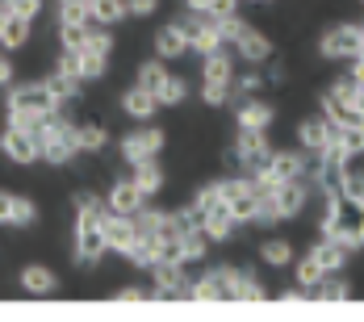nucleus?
<instances>
[{
    "instance_id": "obj_7",
    "label": "nucleus",
    "mask_w": 364,
    "mask_h": 322,
    "mask_svg": "<svg viewBox=\"0 0 364 322\" xmlns=\"http://www.w3.org/2000/svg\"><path fill=\"white\" fill-rule=\"evenodd\" d=\"M176 26H181V34H184V42H188V50H197V55H210V50L226 46V42L218 38V30H214V21H210V13H197V9H188Z\"/></svg>"
},
{
    "instance_id": "obj_44",
    "label": "nucleus",
    "mask_w": 364,
    "mask_h": 322,
    "mask_svg": "<svg viewBox=\"0 0 364 322\" xmlns=\"http://www.w3.org/2000/svg\"><path fill=\"white\" fill-rule=\"evenodd\" d=\"M264 84H268V80H264L259 72H247V75H239V80L230 84V92H235L239 101H247V97H255V92H259Z\"/></svg>"
},
{
    "instance_id": "obj_51",
    "label": "nucleus",
    "mask_w": 364,
    "mask_h": 322,
    "mask_svg": "<svg viewBox=\"0 0 364 322\" xmlns=\"http://www.w3.org/2000/svg\"><path fill=\"white\" fill-rule=\"evenodd\" d=\"M126 9H130V17H151L159 9V0H126Z\"/></svg>"
},
{
    "instance_id": "obj_25",
    "label": "nucleus",
    "mask_w": 364,
    "mask_h": 322,
    "mask_svg": "<svg viewBox=\"0 0 364 322\" xmlns=\"http://www.w3.org/2000/svg\"><path fill=\"white\" fill-rule=\"evenodd\" d=\"M21 289H26L30 297H50V293L59 289V277H55L50 268H42V264H30V268L21 272Z\"/></svg>"
},
{
    "instance_id": "obj_28",
    "label": "nucleus",
    "mask_w": 364,
    "mask_h": 322,
    "mask_svg": "<svg viewBox=\"0 0 364 322\" xmlns=\"http://www.w3.org/2000/svg\"><path fill=\"white\" fill-rule=\"evenodd\" d=\"M72 134H75L80 151H101V146L109 143V134H105L101 122H72Z\"/></svg>"
},
{
    "instance_id": "obj_5",
    "label": "nucleus",
    "mask_w": 364,
    "mask_h": 322,
    "mask_svg": "<svg viewBox=\"0 0 364 322\" xmlns=\"http://www.w3.org/2000/svg\"><path fill=\"white\" fill-rule=\"evenodd\" d=\"M364 50V34H360V21L352 26H331V30H323V38H318V55L323 59H331V63H348V59H356Z\"/></svg>"
},
{
    "instance_id": "obj_30",
    "label": "nucleus",
    "mask_w": 364,
    "mask_h": 322,
    "mask_svg": "<svg viewBox=\"0 0 364 322\" xmlns=\"http://www.w3.org/2000/svg\"><path fill=\"white\" fill-rule=\"evenodd\" d=\"M310 297H314V301H352V285H348L339 272H327Z\"/></svg>"
},
{
    "instance_id": "obj_17",
    "label": "nucleus",
    "mask_w": 364,
    "mask_h": 322,
    "mask_svg": "<svg viewBox=\"0 0 364 322\" xmlns=\"http://www.w3.org/2000/svg\"><path fill=\"white\" fill-rule=\"evenodd\" d=\"M268 289L243 268H226V301H264Z\"/></svg>"
},
{
    "instance_id": "obj_16",
    "label": "nucleus",
    "mask_w": 364,
    "mask_h": 322,
    "mask_svg": "<svg viewBox=\"0 0 364 322\" xmlns=\"http://www.w3.org/2000/svg\"><path fill=\"white\" fill-rule=\"evenodd\" d=\"M230 46H235V50H239L252 68H259V63H268V59H272V42L259 34V30H252L247 21H243V30L235 34V42H230Z\"/></svg>"
},
{
    "instance_id": "obj_49",
    "label": "nucleus",
    "mask_w": 364,
    "mask_h": 322,
    "mask_svg": "<svg viewBox=\"0 0 364 322\" xmlns=\"http://www.w3.org/2000/svg\"><path fill=\"white\" fill-rule=\"evenodd\" d=\"M343 193H348L352 201H364V172H352V168H348V180H343Z\"/></svg>"
},
{
    "instance_id": "obj_27",
    "label": "nucleus",
    "mask_w": 364,
    "mask_h": 322,
    "mask_svg": "<svg viewBox=\"0 0 364 322\" xmlns=\"http://www.w3.org/2000/svg\"><path fill=\"white\" fill-rule=\"evenodd\" d=\"M201 75H205V84H235V68H230V55L226 50H210L205 55V68H201Z\"/></svg>"
},
{
    "instance_id": "obj_8",
    "label": "nucleus",
    "mask_w": 364,
    "mask_h": 322,
    "mask_svg": "<svg viewBox=\"0 0 364 322\" xmlns=\"http://www.w3.org/2000/svg\"><path fill=\"white\" fill-rule=\"evenodd\" d=\"M105 251H109V243H105L101 218H80L75 222V264L80 268H92Z\"/></svg>"
},
{
    "instance_id": "obj_56",
    "label": "nucleus",
    "mask_w": 364,
    "mask_h": 322,
    "mask_svg": "<svg viewBox=\"0 0 364 322\" xmlns=\"http://www.w3.org/2000/svg\"><path fill=\"white\" fill-rule=\"evenodd\" d=\"M252 4H272V0H252Z\"/></svg>"
},
{
    "instance_id": "obj_55",
    "label": "nucleus",
    "mask_w": 364,
    "mask_h": 322,
    "mask_svg": "<svg viewBox=\"0 0 364 322\" xmlns=\"http://www.w3.org/2000/svg\"><path fill=\"white\" fill-rule=\"evenodd\" d=\"M184 9H197V13H205V9H210V0H184Z\"/></svg>"
},
{
    "instance_id": "obj_12",
    "label": "nucleus",
    "mask_w": 364,
    "mask_h": 322,
    "mask_svg": "<svg viewBox=\"0 0 364 322\" xmlns=\"http://www.w3.org/2000/svg\"><path fill=\"white\" fill-rule=\"evenodd\" d=\"M188 285H193V281L184 277L181 259H159V264H155V289H146V293L159 297V301H164V297H188Z\"/></svg>"
},
{
    "instance_id": "obj_15",
    "label": "nucleus",
    "mask_w": 364,
    "mask_h": 322,
    "mask_svg": "<svg viewBox=\"0 0 364 322\" xmlns=\"http://www.w3.org/2000/svg\"><path fill=\"white\" fill-rule=\"evenodd\" d=\"M272 197H277L281 218L289 222V218H297L301 210H306V201H310V180H285V184L272 188Z\"/></svg>"
},
{
    "instance_id": "obj_52",
    "label": "nucleus",
    "mask_w": 364,
    "mask_h": 322,
    "mask_svg": "<svg viewBox=\"0 0 364 322\" xmlns=\"http://www.w3.org/2000/svg\"><path fill=\"white\" fill-rule=\"evenodd\" d=\"M205 13H214V17H230V13H239V0H210Z\"/></svg>"
},
{
    "instance_id": "obj_31",
    "label": "nucleus",
    "mask_w": 364,
    "mask_h": 322,
    "mask_svg": "<svg viewBox=\"0 0 364 322\" xmlns=\"http://www.w3.org/2000/svg\"><path fill=\"white\" fill-rule=\"evenodd\" d=\"M130 17V9H126V0H92V26H117V21H126Z\"/></svg>"
},
{
    "instance_id": "obj_10",
    "label": "nucleus",
    "mask_w": 364,
    "mask_h": 322,
    "mask_svg": "<svg viewBox=\"0 0 364 322\" xmlns=\"http://www.w3.org/2000/svg\"><path fill=\"white\" fill-rule=\"evenodd\" d=\"M0 155L9 159V163H34L42 159V146H38V130H26V126H9L4 134H0Z\"/></svg>"
},
{
    "instance_id": "obj_13",
    "label": "nucleus",
    "mask_w": 364,
    "mask_h": 322,
    "mask_svg": "<svg viewBox=\"0 0 364 322\" xmlns=\"http://www.w3.org/2000/svg\"><path fill=\"white\" fill-rule=\"evenodd\" d=\"M335 139V122H331L327 113H314V117H306L301 126H297V143L306 155H323Z\"/></svg>"
},
{
    "instance_id": "obj_42",
    "label": "nucleus",
    "mask_w": 364,
    "mask_h": 322,
    "mask_svg": "<svg viewBox=\"0 0 364 322\" xmlns=\"http://www.w3.org/2000/svg\"><path fill=\"white\" fill-rule=\"evenodd\" d=\"M168 80V72H164V59H146L143 68H139V84L143 88H151V92H159V84Z\"/></svg>"
},
{
    "instance_id": "obj_33",
    "label": "nucleus",
    "mask_w": 364,
    "mask_h": 322,
    "mask_svg": "<svg viewBox=\"0 0 364 322\" xmlns=\"http://www.w3.org/2000/svg\"><path fill=\"white\" fill-rule=\"evenodd\" d=\"M205 247H210V239H205L201 226H197V230H184L181 235V264H197V259H205Z\"/></svg>"
},
{
    "instance_id": "obj_40",
    "label": "nucleus",
    "mask_w": 364,
    "mask_h": 322,
    "mask_svg": "<svg viewBox=\"0 0 364 322\" xmlns=\"http://www.w3.org/2000/svg\"><path fill=\"white\" fill-rule=\"evenodd\" d=\"M159 105H184V97H188V84H184L181 75H168L164 84H159Z\"/></svg>"
},
{
    "instance_id": "obj_11",
    "label": "nucleus",
    "mask_w": 364,
    "mask_h": 322,
    "mask_svg": "<svg viewBox=\"0 0 364 322\" xmlns=\"http://www.w3.org/2000/svg\"><path fill=\"white\" fill-rule=\"evenodd\" d=\"M164 151V130L159 126H139L134 134H126L122 139V159L134 168V163H146V159H155Z\"/></svg>"
},
{
    "instance_id": "obj_50",
    "label": "nucleus",
    "mask_w": 364,
    "mask_h": 322,
    "mask_svg": "<svg viewBox=\"0 0 364 322\" xmlns=\"http://www.w3.org/2000/svg\"><path fill=\"white\" fill-rule=\"evenodd\" d=\"M117 301H151V293L143 285H122L117 289Z\"/></svg>"
},
{
    "instance_id": "obj_1",
    "label": "nucleus",
    "mask_w": 364,
    "mask_h": 322,
    "mask_svg": "<svg viewBox=\"0 0 364 322\" xmlns=\"http://www.w3.org/2000/svg\"><path fill=\"white\" fill-rule=\"evenodd\" d=\"M9 126H26V130H38L50 113H59L63 101L46 88V80L42 84H21V88H9Z\"/></svg>"
},
{
    "instance_id": "obj_32",
    "label": "nucleus",
    "mask_w": 364,
    "mask_h": 322,
    "mask_svg": "<svg viewBox=\"0 0 364 322\" xmlns=\"http://www.w3.org/2000/svg\"><path fill=\"white\" fill-rule=\"evenodd\" d=\"M134 184H139V193L143 197H155L159 188H164V172H159V163L155 159H146V163H134Z\"/></svg>"
},
{
    "instance_id": "obj_47",
    "label": "nucleus",
    "mask_w": 364,
    "mask_h": 322,
    "mask_svg": "<svg viewBox=\"0 0 364 322\" xmlns=\"http://www.w3.org/2000/svg\"><path fill=\"white\" fill-rule=\"evenodd\" d=\"M201 101L210 109L226 105V101H230V84H201Z\"/></svg>"
},
{
    "instance_id": "obj_22",
    "label": "nucleus",
    "mask_w": 364,
    "mask_h": 322,
    "mask_svg": "<svg viewBox=\"0 0 364 322\" xmlns=\"http://www.w3.org/2000/svg\"><path fill=\"white\" fill-rule=\"evenodd\" d=\"M188 297L193 301H226V268H214L201 281H193L188 285Z\"/></svg>"
},
{
    "instance_id": "obj_54",
    "label": "nucleus",
    "mask_w": 364,
    "mask_h": 322,
    "mask_svg": "<svg viewBox=\"0 0 364 322\" xmlns=\"http://www.w3.org/2000/svg\"><path fill=\"white\" fill-rule=\"evenodd\" d=\"M4 84H13V63H9V55H0V88Z\"/></svg>"
},
{
    "instance_id": "obj_45",
    "label": "nucleus",
    "mask_w": 364,
    "mask_h": 322,
    "mask_svg": "<svg viewBox=\"0 0 364 322\" xmlns=\"http://www.w3.org/2000/svg\"><path fill=\"white\" fill-rule=\"evenodd\" d=\"M38 222V205L30 197H13V226H34Z\"/></svg>"
},
{
    "instance_id": "obj_39",
    "label": "nucleus",
    "mask_w": 364,
    "mask_h": 322,
    "mask_svg": "<svg viewBox=\"0 0 364 322\" xmlns=\"http://www.w3.org/2000/svg\"><path fill=\"white\" fill-rule=\"evenodd\" d=\"M80 72H84V80H101V75L109 72V55H101V50H80Z\"/></svg>"
},
{
    "instance_id": "obj_9",
    "label": "nucleus",
    "mask_w": 364,
    "mask_h": 322,
    "mask_svg": "<svg viewBox=\"0 0 364 322\" xmlns=\"http://www.w3.org/2000/svg\"><path fill=\"white\" fill-rule=\"evenodd\" d=\"M222 197H226V210L235 222H255V180L252 176H235V180H218Z\"/></svg>"
},
{
    "instance_id": "obj_3",
    "label": "nucleus",
    "mask_w": 364,
    "mask_h": 322,
    "mask_svg": "<svg viewBox=\"0 0 364 322\" xmlns=\"http://www.w3.org/2000/svg\"><path fill=\"white\" fill-rule=\"evenodd\" d=\"M38 146H42V159L46 163H72L75 155H80V146H75V134H72V117H63V109L59 113H50L42 126H38Z\"/></svg>"
},
{
    "instance_id": "obj_21",
    "label": "nucleus",
    "mask_w": 364,
    "mask_h": 322,
    "mask_svg": "<svg viewBox=\"0 0 364 322\" xmlns=\"http://www.w3.org/2000/svg\"><path fill=\"white\" fill-rule=\"evenodd\" d=\"M272 117H277V109L268 105V101H255V97H247L243 105H239V130H268L272 126Z\"/></svg>"
},
{
    "instance_id": "obj_48",
    "label": "nucleus",
    "mask_w": 364,
    "mask_h": 322,
    "mask_svg": "<svg viewBox=\"0 0 364 322\" xmlns=\"http://www.w3.org/2000/svg\"><path fill=\"white\" fill-rule=\"evenodd\" d=\"M0 9L21 13V17H30V21H34L38 13H42V0H0Z\"/></svg>"
},
{
    "instance_id": "obj_26",
    "label": "nucleus",
    "mask_w": 364,
    "mask_h": 322,
    "mask_svg": "<svg viewBox=\"0 0 364 322\" xmlns=\"http://www.w3.org/2000/svg\"><path fill=\"white\" fill-rule=\"evenodd\" d=\"M26 42H30V17L4 13V21H0V46H4V50H17V46H26Z\"/></svg>"
},
{
    "instance_id": "obj_46",
    "label": "nucleus",
    "mask_w": 364,
    "mask_h": 322,
    "mask_svg": "<svg viewBox=\"0 0 364 322\" xmlns=\"http://www.w3.org/2000/svg\"><path fill=\"white\" fill-rule=\"evenodd\" d=\"M84 46H88V50H101V55H109V50H113V30H109V26H92ZM84 46H80V50H84Z\"/></svg>"
},
{
    "instance_id": "obj_18",
    "label": "nucleus",
    "mask_w": 364,
    "mask_h": 322,
    "mask_svg": "<svg viewBox=\"0 0 364 322\" xmlns=\"http://www.w3.org/2000/svg\"><path fill=\"white\" fill-rule=\"evenodd\" d=\"M155 109H159V97H155L151 88H143V84L126 88V97H122V113H126V117H134V122H151Z\"/></svg>"
},
{
    "instance_id": "obj_14",
    "label": "nucleus",
    "mask_w": 364,
    "mask_h": 322,
    "mask_svg": "<svg viewBox=\"0 0 364 322\" xmlns=\"http://www.w3.org/2000/svg\"><path fill=\"white\" fill-rule=\"evenodd\" d=\"M101 230H105V243H109V251H117V255H126V247L139 239L134 214H117V210H105V214H101Z\"/></svg>"
},
{
    "instance_id": "obj_41",
    "label": "nucleus",
    "mask_w": 364,
    "mask_h": 322,
    "mask_svg": "<svg viewBox=\"0 0 364 322\" xmlns=\"http://www.w3.org/2000/svg\"><path fill=\"white\" fill-rule=\"evenodd\" d=\"M59 21H92V0H59Z\"/></svg>"
},
{
    "instance_id": "obj_43",
    "label": "nucleus",
    "mask_w": 364,
    "mask_h": 322,
    "mask_svg": "<svg viewBox=\"0 0 364 322\" xmlns=\"http://www.w3.org/2000/svg\"><path fill=\"white\" fill-rule=\"evenodd\" d=\"M105 210H109V205H105L97 193H88V188H84V193H75V214H80V218H101Z\"/></svg>"
},
{
    "instance_id": "obj_6",
    "label": "nucleus",
    "mask_w": 364,
    "mask_h": 322,
    "mask_svg": "<svg viewBox=\"0 0 364 322\" xmlns=\"http://www.w3.org/2000/svg\"><path fill=\"white\" fill-rule=\"evenodd\" d=\"M272 151H277V146L268 143V130H239L230 159L239 163V172H243V176H255V172L268 163V155H272Z\"/></svg>"
},
{
    "instance_id": "obj_23",
    "label": "nucleus",
    "mask_w": 364,
    "mask_h": 322,
    "mask_svg": "<svg viewBox=\"0 0 364 322\" xmlns=\"http://www.w3.org/2000/svg\"><path fill=\"white\" fill-rule=\"evenodd\" d=\"M155 55H159V59H184V55H188V42H184L176 21L155 30Z\"/></svg>"
},
{
    "instance_id": "obj_2",
    "label": "nucleus",
    "mask_w": 364,
    "mask_h": 322,
    "mask_svg": "<svg viewBox=\"0 0 364 322\" xmlns=\"http://www.w3.org/2000/svg\"><path fill=\"white\" fill-rule=\"evenodd\" d=\"M323 235L348 243L352 251L364 247V201H352L348 193H339L335 201H327V218H323Z\"/></svg>"
},
{
    "instance_id": "obj_29",
    "label": "nucleus",
    "mask_w": 364,
    "mask_h": 322,
    "mask_svg": "<svg viewBox=\"0 0 364 322\" xmlns=\"http://www.w3.org/2000/svg\"><path fill=\"white\" fill-rule=\"evenodd\" d=\"M235 218L226 214V210H214V214H201V230H205V239L210 243H222V239H230L235 235Z\"/></svg>"
},
{
    "instance_id": "obj_36",
    "label": "nucleus",
    "mask_w": 364,
    "mask_h": 322,
    "mask_svg": "<svg viewBox=\"0 0 364 322\" xmlns=\"http://www.w3.org/2000/svg\"><path fill=\"white\" fill-rule=\"evenodd\" d=\"M46 88H50V92H55V97H59L63 105H68L72 97H80L84 80H72V75H63V72H50V75H46Z\"/></svg>"
},
{
    "instance_id": "obj_24",
    "label": "nucleus",
    "mask_w": 364,
    "mask_h": 322,
    "mask_svg": "<svg viewBox=\"0 0 364 322\" xmlns=\"http://www.w3.org/2000/svg\"><path fill=\"white\" fill-rule=\"evenodd\" d=\"M126 259H130L134 268H155V264L164 259V247H159L155 235H139V239L126 247Z\"/></svg>"
},
{
    "instance_id": "obj_37",
    "label": "nucleus",
    "mask_w": 364,
    "mask_h": 322,
    "mask_svg": "<svg viewBox=\"0 0 364 322\" xmlns=\"http://www.w3.org/2000/svg\"><path fill=\"white\" fill-rule=\"evenodd\" d=\"M88 30H92V21H63V26H59L63 50H80V46L88 42Z\"/></svg>"
},
{
    "instance_id": "obj_38",
    "label": "nucleus",
    "mask_w": 364,
    "mask_h": 322,
    "mask_svg": "<svg viewBox=\"0 0 364 322\" xmlns=\"http://www.w3.org/2000/svg\"><path fill=\"white\" fill-rule=\"evenodd\" d=\"M323 277H327V272H323V264H318L314 255H306V259H297V285L306 289V293H314Z\"/></svg>"
},
{
    "instance_id": "obj_20",
    "label": "nucleus",
    "mask_w": 364,
    "mask_h": 322,
    "mask_svg": "<svg viewBox=\"0 0 364 322\" xmlns=\"http://www.w3.org/2000/svg\"><path fill=\"white\" fill-rule=\"evenodd\" d=\"M318 264H323V272H339L348 259H352V247L348 243H339V239H331V235H323L318 243H314V251H310Z\"/></svg>"
},
{
    "instance_id": "obj_19",
    "label": "nucleus",
    "mask_w": 364,
    "mask_h": 322,
    "mask_svg": "<svg viewBox=\"0 0 364 322\" xmlns=\"http://www.w3.org/2000/svg\"><path fill=\"white\" fill-rule=\"evenodd\" d=\"M105 205L117 210V214H139V210L146 205V197L139 193V184H134V180H117V184L109 188V197H105Z\"/></svg>"
},
{
    "instance_id": "obj_34",
    "label": "nucleus",
    "mask_w": 364,
    "mask_h": 322,
    "mask_svg": "<svg viewBox=\"0 0 364 322\" xmlns=\"http://www.w3.org/2000/svg\"><path fill=\"white\" fill-rule=\"evenodd\" d=\"M259 259H264L268 268H289L293 264V243L289 239H268V243L259 247Z\"/></svg>"
},
{
    "instance_id": "obj_53",
    "label": "nucleus",
    "mask_w": 364,
    "mask_h": 322,
    "mask_svg": "<svg viewBox=\"0 0 364 322\" xmlns=\"http://www.w3.org/2000/svg\"><path fill=\"white\" fill-rule=\"evenodd\" d=\"M0 226H13V193H0Z\"/></svg>"
},
{
    "instance_id": "obj_4",
    "label": "nucleus",
    "mask_w": 364,
    "mask_h": 322,
    "mask_svg": "<svg viewBox=\"0 0 364 322\" xmlns=\"http://www.w3.org/2000/svg\"><path fill=\"white\" fill-rule=\"evenodd\" d=\"M306 163H310L306 151H272L268 163H264L252 180L259 188H277V184H285V180H306Z\"/></svg>"
},
{
    "instance_id": "obj_35",
    "label": "nucleus",
    "mask_w": 364,
    "mask_h": 322,
    "mask_svg": "<svg viewBox=\"0 0 364 322\" xmlns=\"http://www.w3.org/2000/svg\"><path fill=\"white\" fill-rule=\"evenodd\" d=\"M193 210H197V214H214V210H226L222 184H205V188H197V201H193ZM226 214H230V210H226Z\"/></svg>"
}]
</instances>
